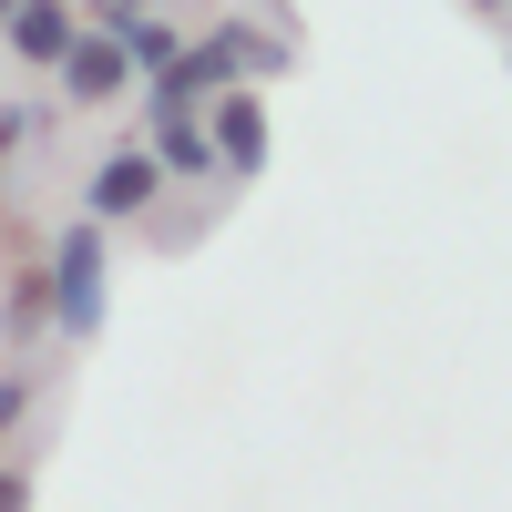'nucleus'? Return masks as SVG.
I'll return each instance as SVG.
<instances>
[{
	"label": "nucleus",
	"mask_w": 512,
	"mask_h": 512,
	"mask_svg": "<svg viewBox=\"0 0 512 512\" xmlns=\"http://www.w3.org/2000/svg\"><path fill=\"white\" fill-rule=\"evenodd\" d=\"M52 82H62V103H72V113H103L123 82H134V62H123V31H113V21H82V31H72V52L52 62Z\"/></svg>",
	"instance_id": "obj_3"
},
{
	"label": "nucleus",
	"mask_w": 512,
	"mask_h": 512,
	"mask_svg": "<svg viewBox=\"0 0 512 512\" xmlns=\"http://www.w3.org/2000/svg\"><path fill=\"white\" fill-rule=\"evenodd\" d=\"M0 11H11V0H0Z\"/></svg>",
	"instance_id": "obj_11"
},
{
	"label": "nucleus",
	"mask_w": 512,
	"mask_h": 512,
	"mask_svg": "<svg viewBox=\"0 0 512 512\" xmlns=\"http://www.w3.org/2000/svg\"><path fill=\"white\" fill-rule=\"evenodd\" d=\"M72 0H11V11H0V52H11L21 72H52L62 52H72Z\"/></svg>",
	"instance_id": "obj_5"
},
{
	"label": "nucleus",
	"mask_w": 512,
	"mask_h": 512,
	"mask_svg": "<svg viewBox=\"0 0 512 512\" xmlns=\"http://www.w3.org/2000/svg\"><path fill=\"white\" fill-rule=\"evenodd\" d=\"M164 185H175V175H164L154 144H103L93 175H82V216H93V226H134V216H154Z\"/></svg>",
	"instance_id": "obj_2"
},
{
	"label": "nucleus",
	"mask_w": 512,
	"mask_h": 512,
	"mask_svg": "<svg viewBox=\"0 0 512 512\" xmlns=\"http://www.w3.org/2000/svg\"><path fill=\"white\" fill-rule=\"evenodd\" d=\"M154 123V154H164V175H185V185H216V134H205V103H144Z\"/></svg>",
	"instance_id": "obj_6"
},
{
	"label": "nucleus",
	"mask_w": 512,
	"mask_h": 512,
	"mask_svg": "<svg viewBox=\"0 0 512 512\" xmlns=\"http://www.w3.org/2000/svg\"><path fill=\"white\" fill-rule=\"evenodd\" d=\"M103 226L93 216H72L62 236H52V277H41V287H52V328L62 338H93L103 328Z\"/></svg>",
	"instance_id": "obj_1"
},
{
	"label": "nucleus",
	"mask_w": 512,
	"mask_h": 512,
	"mask_svg": "<svg viewBox=\"0 0 512 512\" xmlns=\"http://www.w3.org/2000/svg\"><path fill=\"white\" fill-rule=\"evenodd\" d=\"M205 134H216V175H256V164H267V93H256V82L205 93Z\"/></svg>",
	"instance_id": "obj_4"
},
{
	"label": "nucleus",
	"mask_w": 512,
	"mask_h": 512,
	"mask_svg": "<svg viewBox=\"0 0 512 512\" xmlns=\"http://www.w3.org/2000/svg\"><path fill=\"white\" fill-rule=\"evenodd\" d=\"M113 31H123V62H134V82H154L164 62H175V41H185V21H164V11H103Z\"/></svg>",
	"instance_id": "obj_7"
},
{
	"label": "nucleus",
	"mask_w": 512,
	"mask_h": 512,
	"mask_svg": "<svg viewBox=\"0 0 512 512\" xmlns=\"http://www.w3.org/2000/svg\"><path fill=\"white\" fill-rule=\"evenodd\" d=\"M31 492V472H11V461H0V502H21Z\"/></svg>",
	"instance_id": "obj_8"
},
{
	"label": "nucleus",
	"mask_w": 512,
	"mask_h": 512,
	"mask_svg": "<svg viewBox=\"0 0 512 512\" xmlns=\"http://www.w3.org/2000/svg\"><path fill=\"white\" fill-rule=\"evenodd\" d=\"M472 11H512V0H472Z\"/></svg>",
	"instance_id": "obj_10"
},
{
	"label": "nucleus",
	"mask_w": 512,
	"mask_h": 512,
	"mask_svg": "<svg viewBox=\"0 0 512 512\" xmlns=\"http://www.w3.org/2000/svg\"><path fill=\"white\" fill-rule=\"evenodd\" d=\"M93 11H164V0H93Z\"/></svg>",
	"instance_id": "obj_9"
}]
</instances>
